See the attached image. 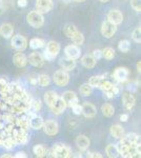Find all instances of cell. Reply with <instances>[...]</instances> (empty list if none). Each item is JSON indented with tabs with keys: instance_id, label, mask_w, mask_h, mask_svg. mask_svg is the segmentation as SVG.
<instances>
[{
	"instance_id": "1",
	"label": "cell",
	"mask_w": 141,
	"mask_h": 158,
	"mask_svg": "<svg viewBox=\"0 0 141 158\" xmlns=\"http://www.w3.org/2000/svg\"><path fill=\"white\" fill-rule=\"evenodd\" d=\"M27 19L31 27H35V29H39L44 23V18H43L42 14L37 11L30 12L27 16Z\"/></svg>"
},
{
	"instance_id": "2",
	"label": "cell",
	"mask_w": 141,
	"mask_h": 158,
	"mask_svg": "<svg viewBox=\"0 0 141 158\" xmlns=\"http://www.w3.org/2000/svg\"><path fill=\"white\" fill-rule=\"evenodd\" d=\"M53 157H59V158H68L72 157V151L70 148L63 144H56L53 147L52 151H51Z\"/></svg>"
},
{
	"instance_id": "3",
	"label": "cell",
	"mask_w": 141,
	"mask_h": 158,
	"mask_svg": "<svg viewBox=\"0 0 141 158\" xmlns=\"http://www.w3.org/2000/svg\"><path fill=\"white\" fill-rule=\"evenodd\" d=\"M70 81V76L64 70H59L54 74V82L58 86H65Z\"/></svg>"
},
{
	"instance_id": "4",
	"label": "cell",
	"mask_w": 141,
	"mask_h": 158,
	"mask_svg": "<svg viewBox=\"0 0 141 158\" xmlns=\"http://www.w3.org/2000/svg\"><path fill=\"white\" fill-rule=\"evenodd\" d=\"M117 32V25L110 22L109 20L104 21L101 25V34L106 38H111Z\"/></svg>"
},
{
	"instance_id": "5",
	"label": "cell",
	"mask_w": 141,
	"mask_h": 158,
	"mask_svg": "<svg viewBox=\"0 0 141 158\" xmlns=\"http://www.w3.org/2000/svg\"><path fill=\"white\" fill-rule=\"evenodd\" d=\"M43 130H44L45 134L50 135V136H54L58 133L59 131V127H58V123L56 122L55 120H47V121H43V126H42Z\"/></svg>"
},
{
	"instance_id": "6",
	"label": "cell",
	"mask_w": 141,
	"mask_h": 158,
	"mask_svg": "<svg viewBox=\"0 0 141 158\" xmlns=\"http://www.w3.org/2000/svg\"><path fill=\"white\" fill-rule=\"evenodd\" d=\"M11 43H12V47L18 51H23L27 47V39L23 36H21V35H16V36L13 37Z\"/></svg>"
},
{
	"instance_id": "7",
	"label": "cell",
	"mask_w": 141,
	"mask_h": 158,
	"mask_svg": "<svg viewBox=\"0 0 141 158\" xmlns=\"http://www.w3.org/2000/svg\"><path fill=\"white\" fill-rule=\"evenodd\" d=\"M53 9L52 0H37L36 1V11L41 13H48Z\"/></svg>"
},
{
	"instance_id": "8",
	"label": "cell",
	"mask_w": 141,
	"mask_h": 158,
	"mask_svg": "<svg viewBox=\"0 0 141 158\" xmlns=\"http://www.w3.org/2000/svg\"><path fill=\"white\" fill-rule=\"evenodd\" d=\"M66 106H66L65 101L63 100V98L58 97L57 100H56L53 106H51L50 108H51V111H52L54 114H56V115H60V114H62L63 112L65 111Z\"/></svg>"
},
{
	"instance_id": "9",
	"label": "cell",
	"mask_w": 141,
	"mask_h": 158,
	"mask_svg": "<svg viewBox=\"0 0 141 158\" xmlns=\"http://www.w3.org/2000/svg\"><path fill=\"white\" fill-rule=\"evenodd\" d=\"M30 117V127H32L35 130H39L43 126V119L41 116L37 115L36 112H31L29 114Z\"/></svg>"
},
{
	"instance_id": "10",
	"label": "cell",
	"mask_w": 141,
	"mask_h": 158,
	"mask_svg": "<svg viewBox=\"0 0 141 158\" xmlns=\"http://www.w3.org/2000/svg\"><path fill=\"white\" fill-rule=\"evenodd\" d=\"M65 52V55L66 57L71 58V59H78L80 57V54H81V51H80V48L76 44H71V45H68L64 50Z\"/></svg>"
},
{
	"instance_id": "11",
	"label": "cell",
	"mask_w": 141,
	"mask_h": 158,
	"mask_svg": "<svg viewBox=\"0 0 141 158\" xmlns=\"http://www.w3.org/2000/svg\"><path fill=\"white\" fill-rule=\"evenodd\" d=\"M107 20L110 22H112V23L118 25L121 23L122 20H123V15L118 10H111L109 12V14H107Z\"/></svg>"
},
{
	"instance_id": "12",
	"label": "cell",
	"mask_w": 141,
	"mask_h": 158,
	"mask_svg": "<svg viewBox=\"0 0 141 158\" xmlns=\"http://www.w3.org/2000/svg\"><path fill=\"white\" fill-rule=\"evenodd\" d=\"M81 108H82L81 114H83V115L85 117H88V118H93V117L96 116L97 109L93 103L84 102L83 106H81Z\"/></svg>"
},
{
	"instance_id": "13",
	"label": "cell",
	"mask_w": 141,
	"mask_h": 158,
	"mask_svg": "<svg viewBox=\"0 0 141 158\" xmlns=\"http://www.w3.org/2000/svg\"><path fill=\"white\" fill-rule=\"evenodd\" d=\"M130 76V71L126 68H117L114 71V77L119 82H124Z\"/></svg>"
},
{
	"instance_id": "14",
	"label": "cell",
	"mask_w": 141,
	"mask_h": 158,
	"mask_svg": "<svg viewBox=\"0 0 141 158\" xmlns=\"http://www.w3.org/2000/svg\"><path fill=\"white\" fill-rule=\"evenodd\" d=\"M27 62H30L31 64L36 68H41L44 64V59H43L42 55L39 54V53H33L27 58Z\"/></svg>"
},
{
	"instance_id": "15",
	"label": "cell",
	"mask_w": 141,
	"mask_h": 158,
	"mask_svg": "<svg viewBox=\"0 0 141 158\" xmlns=\"http://www.w3.org/2000/svg\"><path fill=\"white\" fill-rule=\"evenodd\" d=\"M59 64L62 68V70L66 71V72H70V71H73L76 68V61L68 57L61 58L60 61H59Z\"/></svg>"
},
{
	"instance_id": "16",
	"label": "cell",
	"mask_w": 141,
	"mask_h": 158,
	"mask_svg": "<svg viewBox=\"0 0 141 158\" xmlns=\"http://www.w3.org/2000/svg\"><path fill=\"white\" fill-rule=\"evenodd\" d=\"M62 98H63V100L65 101L66 106H71V108L74 106V104L78 103V97H77L76 94L72 91H66L65 93L63 94Z\"/></svg>"
},
{
	"instance_id": "17",
	"label": "cell",
	"mask_w": 141,
	"mask_h": 158,
	"mask_svg": "<svg viewBox=\"0 0 141 158\" xmlns=\"http://www.w3.org/2000/svg\"><path fill=\"white\" fill-rule=\"evenodd\" d=\"M122 102H123L124 108L126 110H132L135 106L136 99L131 93H124L122 95Z\"/></svg>"
},
{
	"instance_id": "18",
	"label": "cell",
	"mask_w": 141,
	"mask_h": 158,
	"mask_svg": "<svg viewBox=\"0 0 141 158\" xmlns=\"http://www.w3.org/2000/svg\"><path fill=\"white\" fill-rule=\"evenodd\" d=\"M13 62L18 68H23L27 63V57L23 53H16L13 57Z\"/></svg>"
},
{
	"instance_id": "19",
	"label": "cell",
	"mask_w": 141,
	"mask_h": 158,
	"mask_svg": "<svg viewBox=\"0 0 141 158\" xmlns=\"http://www.w3.org/2000/svg\"><path fill=\"white\" fill-rule=\"evenodd\" d=\"M13 33H14V27L11 23H3L0 27V36L3 38H11L13 36Z\"/></svg>"
},
{
	"instance_id": "20",
	"label": "cell",
	"mask_w": 141,
	"mask_h": 158,
	"mask_svg": "<svg viewBox=\"0 0 141 158\" xmlns=\"http://www.w3.org/2000/svg\"><path fill=\"white\" fill-rule=\"evenodd\" d=\"M76 144L81 151H85L89 147V139L85 135H79L76 138Z\"/></svg>"
},
{
	"instance_id": "21",
	"label": "cell",
	"mask_w": 141,
	"mask_h": 158,
	"mask_svg": "<svg viewBox=\"0 0 141 158\" xmlns=\"http://www.w3.org/2000/svg\"><path fill=\"white\" fill-rule=\"evenodd\" d=\"M110 132H111L112 136L117 139L122 138L124 135V130L121 126H119V124H114V126H112L111 129H110Z\"/></svg>"
},
{
	"instance_id": "22",
	"label": "cell",
	"mask_w": 141,
	"mask_h": 158,
	"mask_svg": "<svg viewBox=\"0 0 141 158\" xmlns=\"http://www.w3.org/2000/svg\"><path fill=\"white\" fill-rule=\"evenodd\" d=\"M96 61L97 60L92 55H84L81 58V62H82L83 67H85L86 69H93L96 65Z\"/></svg>"
},
{
	"instance_id": "23",
	"label": "cell",
	"mask_w": 141,
	"mask_h": 158,
	"mask_svg": "<svg viewBox=\"0 0 141 158\" xmlns=\"http://www.w3.org/2000/svg\"><path fill=\"white\" fill-rule=\"evenodd\" d=\"M47 51L56 57L59 54V52H60V45L56 41H50L47 44Z\"/></svg>"
},
{
	"instance_id": "24",
	"label": "cell",
	"mask_w": 141,
	"mask_h": 158,
	"mask_svg": "<svg viewBox=\"0 0 141 158\" xmlns=\"http://www.w3.org/2000/svg\"><path fill=\"white\" fill-rule=\"evenodd\" d=\"M58 97L59 96L54 91H48L44 94V101L47 102L48 106H53L56 100H57Z\"/></svg>"
},
{
	"instance_id": "25",
	"label": "cell",
	"mask_w": 141,
	"mask_h": 158,
	"mask_svg": "<svg viewBox=\"0 0 141 158\" xmlns=\"http://www.w3.org/2000/svg\"><path fill=\"white\" fill-rule=\"evenodd\" d=\"M101 112L106 117H112L115 113V109L111 103H104L101 106Z\"/></svg>"
},
{
	"instance_id": "26",
	"label": "cell",
	"mask_w": 141,
	"mask_h": 158,
	"mask_svg": "<svg viewBox=\"0 0 141 158\" xmlns=\"http://www.w3.org/2000/svg\"><path fill=\"white\" fill-rule=\"evenodd\" d=\"M45 45V42L43 39H40V38H33V39L30 40V48L34 50H38L41 49Z\"/></svg>"
},
{
	"instance_id": "27",
	"label": "cell",
	"mask_w": 141,
	"mask_h": 158,
	"mask_svg": "<svg viewBox=\"0 0 141 158\" xmlns=\"http://www.w3.org/2000/svg\"><path fill=\"white\" fill-rule=\"evenodd\" d=\"M106 152L107 156L111 158H116L119 156V152H118L117 147L114 146V144H109L106 149Z\"/></svg>"
},
{
	"instance_id": "28",
	"label": "cell",
	"mask_w": 141,
	"mask_h": 158,
	"mask_svg": "<svg viewBox=\"0 0 141 158\" xmlns=\"http://www.w3.org/2000/svg\"><path fill=\"white\" fill-rule=\"evenodd\" d=\"M76 32H77V29L75 25H73V24H66L65 27H63V34L68 38H71Z\"/></svg>"
},
{
	"instance_id": "29",
	"label": "cell",
	"mask_w": 141,
	"mask_h": 158,
	"mask_svg": "<svg viewBox=\"0 0 141 158\" xmlns=\"http://www.w3.org/2000/svg\"><path fill=\"white\" fill-rule=\"evenodd\" d=\"M71 39L73 40L74 44H76V45H81V44H83V42H84V36L80 32H78V31L71 37Z\"/></svg>"
},
{
	"instance_id": "30",
	"label": "cell",
	"mask_w": 141,
	"mask_h": 158,
	"mask_svg": "<svg viewBox=\"0 0 141 158\" xmlns=\"http://www.w3.org/2000/svg\"><path fill=\"white\" fill-rule=\"evenodd\" d=\"M33 152H34V154L37 157H44L45 154H47V150H45V148L41 146V144L35 146L33 148Z\"/></svg>"
},
{
	"instance_id": "31",
	"label": "cell",
	"mask_w": 141,
	"mask_h": 158,
	"mask_svg": "<svg viewBox=\"0 0 141 158\" xmlns=\"http://www.w3.org/2000/svg\"><path fill=\"white\" fill-rule=\"evenodd\" d=\"M123 139L126 142L131 143V144H137V143H139V136H138L137 134H135V133L127 134L126 136L123 137Z\"/></svg>"
},
{
	"instance_id": "32",
	"label": "cell",
	"mask_w": 141,
	"mask_h": 158,
	"mask_svg": "<svg viewBox=\"0 0 141 158\" xmlns=\"http://www.w3.org/2000/svg\"><path fill=\"white\" fill-rule=\"evenodd\" d=\"M102 80H103V76H93V77L89 78V85H91L92 88H99Z\"/></svg>"
},
{
	"instance_id": "33",
	"label": "cell",
	"mask_w": 141,
	"mask_h": 158,
	"mask_svg": "<svg viewBox=\"0 0 141 158\" xmlns=\"http://www.w3.org/2000/svg\"><path fill=\"white\" fill-rule=\"evenodd\" d=\"M118 49H119L120 52L122 53H127L129 51L131 50V43L129 40L124 39V40H121L118 44Z\"/></svg>"
},
{
	"instance_id": "34",
	"label": "cell",
	"mask_w": 141,
	"mask_h": 158,
	"mask_svg": "<svg viewBox=\"0 0 141 158\" xmlns=\"http://www.w3.org/2000/svg\"><path fill=\"white\" fill-rule=\"evenodd\" d=\"M37 82L39 83L41 86H48V85H50V82H51V79L47 75V74H41V75L38 76Z\"/></svg>"
},
{
	"instance_id": "35",
	"label": "cell",
	"mask_w": 141,
	"mask_h": 158,
	"mask_svg": "<svg viewBox=\"0 0 141 158\" xmlns=\"http://www.w3.org/2000/svg\"><path fill=\"white\" fill-rule=\"evenodd\" d=\"M79 91H80V94L82 96H89L92 94V92H93V88H92L91 85H89V83H84L80 86V89H79Z\"/></svg>"
},
{
	"instance_id": "36",
	"label": "cell",
	"mask_w": 141,
	"mask_h": 158,
	"mask_svg": "<svg viewBox=\"0 0 141 158\" xmlns=\"http://www.w3.org/2000/svg\"><path fill=\"white\" fill-rule=\"evenodd\" d=\"M102 57H104L106 59L111 60L115 57V51L112 48H106L102 50Z\"/></svg>"
},
{
	"instance_id": "37",
	"label": "cell",
	"mask_w": 141,
	"mask_h": 158,
	"mask_svg": "<svg viewBox=\"0 0 141 158\" xmlns=\"http://www.w3.org/2000/svg\"><path fill=\"white\" fill-rule=\"evenodd\" d=\"M113 86H114V85H113L111 81H109V80H102L101 83H100V85H99V89H101V90L103 91V92H106V91L111 90Z\"/></svg>"
},
{
	"instance_id": "38",
	"label": "cell",
	"mask_w": 141,
	"mask_h": 158,
	"mask_svg": "<svg viewBox=\"0 0 141 158\" xmlns=\"http://www.w3.org/2000/svg\"><path fill=\"white\" fill-rule=\"evenodd\" d=\"M2 144H3V147L6 148V149L11 150V149H13V148L15 147L16 141H15V139H13V138H6V140H3Z\"/></svg>"
},
{
	"instance_id": "39",
	"label": "cell",
	"mask_w": 141,
	"mask_h": 158,
	"mask_svg": "<svg viewBox=\"0 0 141 158\" xmlns=\"http://www.w3.org/2000/svg\"><path fill=\"white\" fill-rule=\"evenodd\" d=\"M140 36H141V29L140 27H136V29L134 30V32H133V35H132L134 41L137 42V43H140L141 42V37Z\"/></svg>"
},
{
	"instance_id": "40",
	"label": "cell",
	"mask_w": 141,
	"mask_h": 158,
	"mask_svg": "<svg viewBox=\"0 0 141 158\" xmlns=\"http://www.w3.org/2000/svg\"><path fill=\"white\" fill-rule=\"evenodd\" d=\"M119 93V90L116 88V86H113V88L111 89V90H109V91H106V92H104V94L106 95V97L107 98H113L114 96H116L117 94Z\"/></svg>"
},
{
	"instance_id": "41",
	"label": "cell",
	"mask_w": 141,
	"mask_h": 158,
	"mask_svg": "<svg viewBox=\"0 0 141 158\" xmlns=\"http://www.w3.org/2000/svg\"><path fill=\"white\" fill-rule=\"evenodd\" d=\"M18 124H19L20 129L25 131V130L30 128V120H27V119H19L18 120Z\"/></svg>"
},
{
	"instance_id": "42",
	"label": "cell",
	"mask_w": 141,
	"mask_h": 158,
	"mask_svg": "<svg viewBox=\"0 0 141 158\" xmlns=\"http://www.w3.org/2000/svg\"><path fill=\"white\" fill-rule=\"evenodd\" d=\"M30 106L34 112H38L41 109V102H40V100H33L32 102L30 103Z\"/></svg>"
},
{
	"instance_id": "43",
	"label": "cell",
	"mask_w": 141,
	"mask_h": 158,
	"mask_svg": "<svg viewBox=\"0 0 141 158\" xmlns=\"http://www.w3.org/2000/svg\"><path fill=\"white\" fill-rule=\"evenodd\" d=\"M131 4H132L133 9H134L136 12H140L141 11L140 0H131Z\"/></svg>"
},
{
	"instance_id": "44",
	"label": "cell",
	"mask_w": 141,
	"mask_h": 158,
	"mask_svg": "<svg viewBox=\"0 0 141 158\" xmlns=\"http://www.w3.org/2000/svg\"><path fill=\"white\" fill-rule=\"evenodd\" d=\"M72 110H73V112H74V114H75V115H80L82 108H81V106L79 103H76V104H74V106H72Z\"/></svg>"
},
{
	"instance_id": "45",
	"label": "cell",
	"mask_w": 141,
	"mask_h": 158,
	"mask_svg": "<svg viewBox=\"0 0 141 158\" xmlns=\"http://www.w3.org/2000/svg\"><path fill=\"white\" fill-rule=\"evenodd\" d=\"M42 57H43V59L44 60H47V61H52L55 59V56H53L51 53H48L47 50L44 51V53H43V55H42Z\"/></svg>"
},
{
	"instance_id": "46",
	"label": "cell",
	"mask_w": 141,
	"mask_h": 158,
	"mask_svg": "<svg viewBox=\"0 0 141 158\" xmlns=\"http://www.w3.org/2000/svg\"><path fill=\"white\" fill-rule=\"evenodd\" d=\"M92 56H93V57L96 60L101 59V58H102V50H94V52H93V54H92Z\"/></svg>"
},
{
	"instance_id": "47",
	"label": "cell",
	"mask_w": 141,
	"mask_h": 158,
	"mask_svg": "<svg viewBox=\"0 0 141 158\" xmlns=\"http://www.w3.org/2000/svg\"><path fill=\"white\" fill-rule=\"evenodd\" d=\"M17 3H18V6L24 7L27 6V0H18Z\"/></svg>"
},
{
	"instance_id": "48",
	"label": "cell",
	"mask_w": 141,
	"mask_h": 158,
	"mask_svg": "<svg viewBox=\"0 0 141 158\" xmlns=\"http://www.w3.org/2000/svg\"><path fill=\"white\" fill-rule=\"evenodd\" d=\"M88 156H89V157H94V158H96V157L101 158V157H102V155L100 154V153L94 152V153H88Z\"/></svg>"
},
{
	"instance_id": "49",
	"label": "cell",
	"mask_w": 141,
	"mask_h": 158,
	"mask_svg": "<svg viewBox=\"0 0 141 158\" xmlns=\"http://www.w3.org/2000/svg\"><path fill=\"white\" fill-rule=\"evenodd\" d=\"M129 114H122V115H120V120H121L122 122H125L129 120Z\"/></svg>"
},
{
	"instance_id": "50",
	"label": "cell",
	"mask_w": 141,
	"mask_h": 158,
	"mask_svg": "<svg viewBox=\"0 0 141 158\" xmlns=\"http://www.w3.org/2000/svg\"><path fill=\"white\" fill-rule=\"evenodd\" d=\"M15 157H16V158H20V157L25 158V157H27V154H25L24 152H18L17 154L15 155Z\"/></svg>"
},
{
	"instance_id": "51",
	"label": "cell",
	"mask_w": 141,
	"mask_h": 158,
	"mask_svg": "<svg viewBox=\"0 0 141 158\" xmlns=\"http://www.w3.org/2000/svg\"><path fill=\"white\" fill-rule=\"evenodd\" d=\"M137 71L138 72H141V61H138L137 62Z\"/></svg>"
},
{
	"instance_id": "52",
	"label": "cell",
	"mask_w": 141,
	"mask_h": 158,
	"mask_svg": "<svg viewBox=\"0 0 141 158\" xmlns=\"http://www.w3.org/2000/svg\"><path fill=\"white\" fill-rule=\"evenodd\" d=\"M11 157H13V155H10L9 153H6V154H4L1 156V158H11Z\"/></svg>"
},
{
	"instance_id": "53",
	"label": "cell",
	"mask_w": 141,
	"mask_h": 158,
	"mask_svg": "<svg viewBox=\"0 0 141 158\" xmlns=\"http://www.w3.org/2000/svg\"><path fill=\"white\" fill-rule=\"evenodd\" d=\"M61 1H63L64 3H68V2H71V0H61Z\"/></svg>"
},
{
	"instance_id": "54",
	"label": "cell",
	"mask_w": 141,
	"mask_h": 158,
	"mask_svg": "<svg viewBox=\"0 0 141 158\" xmlns=\"http://www.w3.org/2000/svg\"><path fill=\"white\" fill-rule=\"evenodd\" d=\"M2 4H3V3H2V0H0V9L2 7Z\"/></svg>"
},
{
	"instance_id": "55",
	"label": "cell",
	"mask_w": 141,
	"mask_h": 158,
	"mask_svg": "<svg viewBox=\"0 0 141 158\" xmlns=\"http://www.w3.org/2000/svg\"><path fill=\"white\" fill-rule=\"evenodd\" d=\"M99 1H100V2H107L109 0H99Z\"/></svg>"
},
{
	"instance_id": "56",
	"label": "cell",
	"mask_w": 141,
	"mask_h": 158,
	"mask_svg": "<svg viewBox=\"0 0 141 158\" xmlns=\"http://www.w3.org/2000/svg\"><path fill=\"white\" fill-rule=\"evenodd\" d=\"M77 2H82V1H85V0H75Z\"/></svg>"
}]
</instances>
